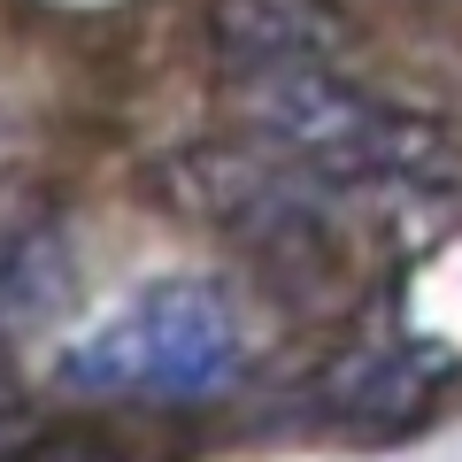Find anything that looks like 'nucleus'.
I'll use <instances>...</instances> for the list:
<instances>
[{
	"label": "nucleus",
	"instance_id": "f257e3e1",
	"mask_svg": "<svg viewBox=\"0 0 462 462\" xmlns=\"http://www.w3.org/2000/svg\"><path fill=\"white\" fill-rule=\"evenodd\" d=\"M247 124L278 154L309 162L324 185H363V193H447L462 178V139L431 116L378 100L339 62L309 69H254L231 78Z\"/></svg>",
	"mask_w": 462,
	"mask_h": 462
},
{
	"label": "nucleus",
	"instance_id": "f03ea898",
	"mask_svg": "<svg viewBox=\"0 0 462 462\" xmlns=\"http://www.w3.org/2000/svg\"><path fill=\"white\" fill-rule=\"evenodd\" d=\"M247 370L239 300L208 278H162L69 339L62 385L93 401H208Z\"/></svg>",
	"mask_w": 462,
	"mask_h": 462
},
{
	"label": "nucleus",
	"instance_id": "7ed1b4c3",
	"mask_svg": "<svg viewBox=\"0 0 462 462\" xmlns=\"http://www.w3.org/2000/svg\"><path fill=\"white\" fill-rule=\"evenodd\" d=\"M170 193L185 216L216 224L270 270H331L339 263V216L331 185L293 154H239V147H193L170 162Z\"/></svg>",
	"mask_w": 462,
	"mask_h": 462
},
{
	"label": "nucleus",
	"instance_id": "20e7f679",
	"mask_svg": "<svg viewBox=\"0 0 462 462\" xmlns=\"http://www.w3.org/2000/svg\"><path fill=\"white\" fill-rule=\"evenodd\" d=\"M208 47L231 78L254 69L355 62V23L339 0H208Z\"/></svg>",
	"mask_w": 462,
	"mask_h": 462
},
{
	"label": "nucleus",
	"instance_id": "39448f33",
	"mask_svg": "<svg viewBox=\"0 0 462 462\" xmlns=\"http://www.w3.org/2000/svg\"><path fill=\"white\" fill-rule=\"evenodd\" d=\"M455 378V355L431 339H393V346H363L346 355L331 393H339L346 416H393V424H416L431 409V393Z\"/></svg>",
	"mask_w": 462,
	"mask_h": 462
}]
</instances>
